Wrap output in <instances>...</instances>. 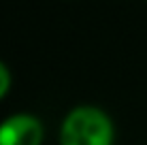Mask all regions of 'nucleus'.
<instances>
[{
	"instance_id": "1",
	"label": "nucleus",
	"mask_w": 147,
	"mask_h": 145,
	"mask_svg": "<svg viewBox=\"0 0 147 145\" xmlns=\"http://www.w3.org/2000/svg\"><path fill=\"white\" fill-rule=\"evenodd\" d=\"M60 145H113L115 124L105 109L77 105L64 115L58 130Z\"/></svg>"
},
{
	"instance_id": "2",
	"label": "nucleus",
	"mask_w": 147,
	"mask_h": 145,
	"mask_svg": "<svg viewBox=\"0 0 147 145\" xmlns=\"http://www.w3.org/2000/svg\"><path fill=\"white\" fill-rule=\"evenodd\" d=\"M45 124L34 113L17 111L0 122V145H43Z\"/></svg>"
},
{
	"instance_id": "3",
	"label": "nucleus",
	"mask_w": 147,
	"mask_h": 145,
	"mask_svg": "<svg viewBox=\"0 0 147 145\" xmlns=\"http://www.w3.org/2000/svg\"><path fill=\"white\" fill-rule=\"evenodd\" d=\"M11 86H13L11 71H9V66L0 60V100H4V98H7V94L11 92Z\"/></svg>"
}]
</instances>
